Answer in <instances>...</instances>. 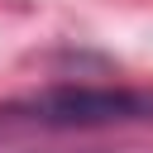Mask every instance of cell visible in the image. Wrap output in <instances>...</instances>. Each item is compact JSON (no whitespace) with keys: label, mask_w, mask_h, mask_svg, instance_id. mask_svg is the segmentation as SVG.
Returning <instances> with one entry per match:
<instances>
[{"label":"cell","mask_w":153,"mask_h":153,"mask_svg":"<svg viewBox=\"0 0 153 153\" xmlns=\"http://www.w3.org/2000/svg\"><path fill=\"white\" fill-rule=\"evenodd\" d=\"M153 124V91L143 86H48L38 96L0 105V134H67Z\"/></svg>","instance_id":"1"}]
</instances>
